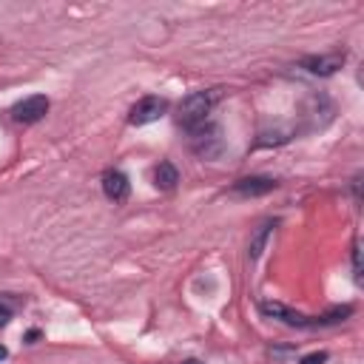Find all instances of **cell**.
Listing matches in <instances>:
<instances>
[{"label":"cell","mask_w":364,"mask_h":364,"mask_svg":"<svg viewBox=\"0 0 364 364\" xmlns=\"http://www.w3.org/2000/svg\"><path fill=\"white\" fill-rule=\"evenodd\" d=\"M222 91L219 88H205V91H193L188 94L182 102H179V111H176V122L185 128V131H193L199 125L208 122V114L213 111V105L219 102Z\"/></svg>","instance_id":"1"},{"label":"cell","mask_w":364,"mask_h":364,"mask_svg":"<svg viewBox=\"0 0 364 364\" xmlns=\"http://www.w3.org/2000/svg\"><path fill=\"white\" fill-rule=\"evenodd\" d=\"M191 134V151L202 159H219L225 154V136H222V128L216 122H205Z\"/></svg>","instance_id":"2"},{"label":"cell","mask_w":364,"mask_h":364,"mask_svg":"<svg viewBox=\"0 0 364 364\" xmlns=\"http://www.w3.org/2000/svg\"><path fill=\"white\" fill-rule=\"evenodd\" d=\"M259 310H262L267 318H276V321H282V324H287V327H299V330H313V327H318V316H304V313H299V310H293V307H287V304H282V301L264 299V301H259Z\"/></svg>","instance_id":"3"},{"label":"cell","mask_w":364,"mask_h":364,"mask_svg":"<svg viewBox=\"0 0 364 364\" xmlns=\"http://www.w3.org/2000/svg\"><path fill=\"white\" fill-rule=\"evenodd\" d=\"M48 105H51V102H48L46 94H31V97L14 102L11 119L20 122V125H34V122H40V119L48 114Z\"/></svg>","instance_id":"4"},{"label":"cell","mask_w":364,"mask_h":364,"mask_svg":"<svg viewBox=\"0 0 364 364\" xmlns=\"http://www.w3.org/2000/svg\"><path fill=\"white\" fill-rule=\"evenodd\" d=\"M165 111H168V100H162V97H142L128 111V122L131 125H148V122H156Z\"/></svg>","instance_id":"5"},{"label":"cell","mask_w":364,"mask_h":364,"mask_svg":"<svg viewBox=\"0 0 364 364\" xmlns=\"http://www.w3.org/2000/svg\"><path fill=\"white\" fill-rule=\"evenodd\" d=\"M344 65V51H330V54H313V57H304L299 63V68H304L307 74H316V77H330L333 71H338Z\"/></svg>","instance_id":"6"},{"label":"cell","mask_w":364,"mask_h":364,"mask_svg":"<svg viewBox=\"0 0 364 364\" xmlns=\"http://www.w3.org/2000/svg\"><path fill=\"white\" fill-rule=\"evenodd\" d=\"M128 191H131V182L122 171L111 168L102 173V193L111 199V202H125L128 199Z\"/></svg>","instance_id":"7"},{"label":"cell","mask_w":364,"mask_h":364,"mask_svg":"<svg viewBox=\"0 0 364 364\" xmlns=\"http://www.w3.org/2000/svg\"><path fill=\"white\" fill-rule=\"evenodd\" d=\"M276 188H279V182L273 176H245V179L233 182V193H239V196H264Z\"/></svg>","instance_id":"8"},{"label":"cell","mask_w":364,"mask_h":364,"mask_svg":"<svg viewBox=\"0 0 364 364\" xmlns=\"http://www.w3.org/2000/svg\"><path fill=\"white\" fill-rule=\"evenodd\" d=\"M273 228H276V222H262V225L256 228V233L250 236V245H247V256H250V262H256V259L262 256V250L267 247V239H270Z\"/></svg>","instance_id":"9"},{"label":"cell","mask_w":364,"mask_h":364,"mask_svg":"<svg viewBox=\"0 0 364 364\" xmlns=\"http://www.w3.org/2000/svg\"><path fill=\"white\" fill-rule=\"evenodd\" d=\"M176 182H179V171H176L171 162H159L156 171H154V185H156L159 191H173Z\"/></svg>","instance_id":"10"},{"label":"cell","mask_w":364,"mask_h":364,"mask_svg":"<svg viewBox=\"0 0 364 364\" xmlns=\"http://www.w3.org/2000/svg\"><path fill=\"white\" fill-rule=\"evenodd\" d=\"M11 313H14V301H11L9 296H0V327H6V324H9Z\"/></svg>","instance_id":"11"},{"label":"cell","mask_w":364,"mask_h":364,"mask_svg":"<svg viewBox=\"0 0 364 364\" xmlns=\"http://www.w3.org/2000/svg\"><path fill=\"white\" fill-rule=\"evenodd\" d=\"M350 250H353V253H350V256H353V276H355V282H361V262H358V253H361V250H358V236L353 239V247H350Z\"/></svg>","instance_id":"12"},{"label":"cell","mask_w":364,"mask_h":364,"mask_svg":"<svg viewBox=\"0 0 364 364\" xmlns=\"http://www.w3.org/2000/svg\"><path fill=\"white\" fill-rule=\"evenodd\" d=\"M327 361V353H310V355H304L299 364H324Z\"/></svg>","instance_id":"13"},{"label":"cell","mask_w":364,"mask_h":364,"mask_svg":"<svg viewBox=\"0 0 364 364\" xmlns=\"http://www.w3.org/2000/svg\"><path fill=\"white\" fill-rule=\"evenodd\" d=\"M358 185H361V176H353V196H355V202H361V193H358Z\"/></svg>","instance_id":"14"},{"label":"cell","mask_w":364,"mask_h":364,"mask_svg":"<svg viewBox=\"0 0 364 364\" xmlns=\"http://www.w3.org/2000/svg\"><path fill=\"white\" fill-rule=\"evenodd\" d=\"M182 364H205V361H199V358H185Z\"/></svg>","instance_id":"15"},{"label":"cell","mask_w":364,"mask_h":364,"mask_svg":"<svg viewBox=\"0 0 364 364\" xmlns=\"http://www.w3.org/2000/svg\"><path fill=\"white\" fill-rule=\"evenodd\" d=\"M6 355H9V350H6V347H3V344H0V361H3V358H6Z\"/></svg>","instance_id":"16"}]
</instances>
